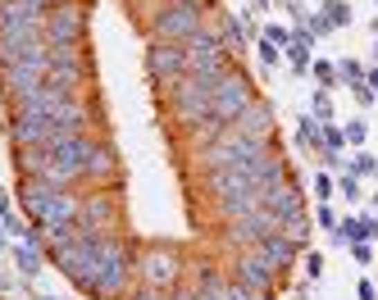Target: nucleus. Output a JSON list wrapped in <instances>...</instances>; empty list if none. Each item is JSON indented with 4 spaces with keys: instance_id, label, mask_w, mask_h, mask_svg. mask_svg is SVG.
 I'll return each mask as SVG.
<instances>
[{
    "instance_id": "nucleus-1",
    "label": "nucleus",
    "mask_w": 378,
    "mask_h": 300,
    "mask_svg": "<svg viewBox=\"0 0 378 300\" xmlns=\"http://www.w3.org/2000/svg\"><path fill=\"white\" fill-rule=\"evenodd\" d=\"M264 155H269V150H264V141L242 137L237 128L219 132V137L206 146V164H210V173H215V169H255Z\"/></svg>"
},
{
    "instance_id": "nucleus-2",
    "label": "nucleus",
    "mask_w": 378,
    "mask_h": 300,
    "mask_svg": "<svg viewBox=\"0 0 378 300\" xmlns=\"http://www.w3.org/2000/svg\"><path fill=\"white\" fill-rule=\"evenodd\" d=\"M0 64H46V37L37 23H0Z\"/></svg>"
},
{
    "instance_id": "nucleus-3",
    "label": "nucleus",
    "mask_w": 378,
    "mask_h": 300,
    "mask_svg": "<svg viewBox=\"0 0 378 300\" xmlns=\"http://www.w3.org/2000/svg\"><path fill=\"white\" fill-rule=\"evenodd\" d=\"M82 155H87V137H55V141H46L42 182L69 187L73 178H82Z\"/></svg>"
},
{
    "instance_id": "nucleus-4",
    "label": "nucleus",
    "mask_w": 378,
    "mask_h": 300,
    "mask_svg": "<svg viewBox=\"0 0 378 300\" xmlns=\"http://www.w3.org/2000/svg\"><path fill=\"white\" fill-rule=\"evenodd\" d=\"M82 5H73V0H64V5H55L51 14H46L42 23V37L46 46H78L82 41Z\"/></svg>"
},
{
    "instance_id": "nucleus-5",
    "label": "nucleus",
    "mask_w": 378,
    "mask_h": 300,
    "mask_svg": "<svg viewBox=\"0 0 378 300\" xmlns=\"http://www.w3.org/2000/svg\"><path fill=\"white\" fill-rule=\"evenodd\" d=\"M224 50L228 46L219 41L215 32H206V28H196L192 37L183 41V55H187V73H219L224 64Z\"/></svg>"
},
{
    "instance_id": "nucleus-6",
    "label": "nucleus",
    "mask_w": 378,
    "mask_h": 300,
    "mask_svg": "<svg viewBox=\"0 0 378 300\" xmlns=\"http://www.w3.org/2000/svg\"><path fill=\"white\" fill-rule=\"evenodd\" d=\"M246 105H251V82H246L242 73H233V68H228V73L219 77V86H215L210 114H215V118H224V123H233V118H237Z\"/></svg>"
},
{
    "instance_id": "nucleus-7",
    "label": "nucleus",
    "mask_w": 378,
    "mask_h": 300,
    "mask_svg": "<svg viewBox=\"0 0 378 300\" xmlns=\"http://www.w3.org/2000/svg\"><path fill=\"white\" fill-rule=\"evenodd\" d=\"M128 268H132V259H128V250H123L119 241H100V273H96V287L91 291H100V296L123 291L128 287Z\"/></svg>"
},
{
    "instance_id": "nucleus-8",
    "label": "nucleus",
    "mask_w": 378,
    "mask_h": 300,
    "mask_svg": "<svg viewBox=\"0 0 378 300\" xmlns=\"http://www.w3.org/2000/svg\"><path fill=\"white\" fill-rule=\"evenodd\" d=\"M10 137L19 141V146H46V141H55L60 132H55L51 114H46L42 105H23L10 123Z\"/></svg>"
},
{
    "instance_id": "nucleus-9",
    "label": "nucleus",
    "mask_w": 378,
    "mask_h": 300,
    "mask_svg": "<svg viewBox=\"0 0 378 300\" xmlns=\"http://www.w3.org/2000/svg\"><path fill=\"white\" fill-rule=\"evenodd\" d=\"M196 28H201V10H192V5H169V10H160V19H155L160 41H187Z\"/></svg>"
},
{
    "instance_id": "nucleus-10",
    "label": "nucleus",
    "mask_w": 378,
    "mask_h": 300,
    "mask_svg": "<svg viewBox=\"0 0 378 300\" xmlns=\"http://www.w3.org/2000/svg\"><path fill=\"white\" fill-rule=\"evenodd\" d=\"M146 68H151L155 77H178L187 73V55L178 41H155L151 50H146Z\"/></svg>"
},
{
    "instance_id": "nucleus-11",
    "label": "nucleus",
    "mask_w": 378,
    "mask_h": 300,
    "mask_svg": "<svg viewBox=\"0 0 378 300\" xmlns=\"http://www.w3.org/2000/svg\"><path fill=\"white\" fill-rule=\"evenodd\" d=\"M260 205H264V209H273L278 218H305L301 196H296V187H287V178H282V182H273V187H260Z\"/></svg>"
},
{
    "instance_id": "nucleus-12",
    "label": "nucleus",
    "mask_w": 378,
    "mask_h": 300,
    "mask_svg": "<svg viewBox=\"0 0 378 300\" xmlns=\"http://www.w3.org/2000/svg\"><path fill=\"white\" fill-rule=\"evenodd\" d=\"M255 259L278 273V268H287L296 259V241H292V236H282V232H273V236H264V241L255 246Z\"/></svg>"
},
{
    "instance_id": "nucleus-13",
    "label": "nucleus",
    "mask_w": 378,
    "mask_h": 300,
    "mask_svg": "<svg viewBox=\"0 0 378 300\" xmlns=\"http://www.w3.org/2000/svg\"><path fill=\"white\" fill-rule=\"evenodd\" d=\"M233 128H237L242 137L264 141V137H269V128H273V109H269V105H260V100H251V105L242 109L237 118H233Z\"/></svg>"
},
{
    "instance_id": "nucleus-14",
    "label": "nucleus",
    "mask_w": 378,
    "mask_h": 300,
    "mask_svg": "<svg viewBox=\"0 0 378 300\" xmlns=\"http://www.w3.org/2000/svg\"><path fill=\"white\" fill-rule=\"evenodd\" d=\"M46 0H5L0 5V23H37L42 28L46 23Z\"/></svg>"
},
{
    "instance_id": "nucleus-15",
    "label": "nucleus",
    "mask_w": 378,
    "mask_h": 300,
    "mask_svg": "<svg viewBox=\"0 0 378 300\" xmlns=\"http://www.w3.org/2000/svg\"><path fill=\"white\" fill-rule=\"evenodd\" d=\"M60 191H64V187H51V182H42V178H33V182H28V187L19 191V200H23V209H28L33 218H42Z\"/></svg>"
},
{
    "instance_id": "nucleus-16",
    "label": "nucleus",
    "mask_w": 378,
    "mask_h": 300,
    "mask_svg": "<svg viewBox=\"0 0 378 300\" xmlns=\"http://www.w3.org/2000/svg\"><path fill=\"white\" fill-rule=\"evenodd\" d=\"M82 173H91V178H114V173H119V160H114V150H109V146H96V141H87Z\"/></svg>"
},
{
    "instance_id": "nucleus-17",
    "label": "nucleus",
    "mask_w": 378,
    "mask_h": 300,
    "mask_svg": "<svg viewBox=\"0 0 378 300\" xmlns=\"http://www.w3.org/2000/svg\"><path fill=\"white\" fill-rule=\"evenodd\" d=\"M237 282H242V287H251L255 296H264V291L273 287V268L260 264V259H237Z\"/></svg>"
},
{
    "instance_id": "nucleus-18",
    "label": "nucleus",
    "mask_w": 378,
    "mask_h": 300,
    "mask_svg": "<svg viewBox=\"0 0 378 300\" xmlns=\"http://www.w3.org/2000/svg\"><path fill=\"white\" fill-rule=\"evenodd\" d=\"M141 273H146V282H151V287H164V282L178 273V259H173L169 250H155V255L141 259Z\"/></svg>"
},
{
    "instance_id": "nucleus-19",
    "label": "nucleus",
    "mask_w": 378,
    "mask_h": 300,
    "mask_svg": "<svg viewBox=\"0 0 378 300\" xmlns=\"http://www.w3.org/2000/svg\"><path fill=\"white\" fill-rule=\"evenodd\" d=\"M14 264H19L23 278H37V268H42V250H37V241H19V246H14Z\"/></svg>"
},
{
    "instance_id": "nucleus-20",
    "label": "nucleus",
    "mask_w": 378,
    "mask_h": 300,
    "mask_svg": "<svg viewBox=\"0 0 378 300\" xmlns=\"http://www.w3.org/2000/svg\"><path fill=\"white\" fill-rule=\"evenodd\" d=\"M337 236H342V241H365V236H374V218H346V223L337 227Z\"/></svg>"
},
{
    "instance_id": "nucleus-21",
    "label": "nucleus",
    "mask_w": 378,
    "mask_h": 300,
    "mask_svg": "<svg viewBox=\"0 0 378 300\" xmlns=\"http://www.w3.org/2000/svg\"><path fill=\"white\" fill-rule=\"evenodd\" d=\"M242 37H246V23L228 19V23H224V46H228V50H242V46H246Z\"/></svg>"
},
{
    "instance_id": "nucleus-22",
    "label": "nucleus",
    "mask_w": 378,
    "mask_h": 300,
    "mask_svg": "<svg viewBox=\"0 0 378 300\" xmlns=\"http://www.w3.org/2000/svg\"><path fill=\"white\" fill-rule=\"evenodd\" d=\"M324 14H328V23H333V28H346V23H351V10H346V0H328Z\"/></svg>"
},
{
    "instance_id": "nucleus-23",
    "label": "nucleus",
    "mask_w": 378,
    "mask_h": 300,
    "mask_svg": "<svg viewBox=\"0 0 378 300\" xmlns=\"http://www.w3.org/2000/svg\"><path fill=\"white\" fill-rule=\"evenodd\" d=\"M310 114L319 118V123H328V118H333V100H328V91H314V100H310Z\"/></svg>"
},
{
    "instance_id": "nucleus-24",
    "label": "nucleus",
    "mask_w": 378,
    "mask_h": 300,
    "mask_svg": "<svg viewBox=\"0 0 378 300\" xmlns=\"http://www.w3.org/2000/svg\"><path fill=\"white\" fill-rule=\"evenodd\" d=\"M337 73H342L346 86H360V82H365V68H360L356 59H342V64H337Z\"/></svg>"
},
{
    "instance_id": "nucleus-25",
    "label": "nucleus",
    "mask_w": 378,
    "mask_h": 300,
    "mask_svg": "<svg viewBox=\"0 0 378 300\" xmlns=\"http://www.w3.org/2000/svg\"><path fill=\"white\" fill-rule=\"evenodd\" d=\"M314 77H319V86L328 91V86L337 82V64H328V59H319V64H314Z\"/></svg>"
},
{
    "instance_id": "nucleus-26",
    "label": "nucleus",
    "mask_w": 378,
    "mask_h": 300,
    "mask_svg": "<svg viewBox=\"0 0 378 300\" xmlns=\"http://www.w3.org/2000/svg\"><path fill=\"white\" fill-rule=\"evenodd\" d=\"M224 300H264V296H255V291L242 287V282H233V287H224Z\"/></svg>"
},
{
    "instance_id": "nucleus-27",
    "label": "nucleus",
    "mask_w": 378,
    "mask_h": 300,
    "mask_svg": "<svg viewBox=\"0 0 378 300\" xmlns=\"http://www.w3.org/2000/svg\"><path fill=\"white\" fill-rule=\"evenodd\" d=\"M365 132H369V128H365V123L356 118V123H346V132H342V137L351 141V146H365Z\"/></svg>"
},
{
    "instance_id": "nucleus-28",
    "label": "nucleus",
    "mask_w": 378,
    "mask_h": 300,
    "mask_svg": "<svg viewBox=\"0 0 378 300\" xmlns=\"http://www.w3.org/2000/svg\"><path fill=\"white\" fill-rule=\"evenodd\" d=\"M337 191H342V196H351V200H356V196H360V178H356V173H346L342 182H337Z\"/></svg>"
},
{
    "instance_id": "nucleus-29",
    "label": "nucleus",
    "mask_w": 378,
    "mask_h": 300,
    "mask_svg": "<svg viewBox=\"0 0 378 300\" xmlns=\"http://www.w3.org/2000/svg\"><path fill=\"white\" fill-rule=\"evenodd\" d=\"M264 41H269V46H278V50H282V46H292V37L282 32V28H264Z\"/></svg>"
},
{
    "instance_id": "nucleus-30",
    "label": "nucleus",
    "mask_w": 378,
    "mask_h": 300,
    "mask_svg": "<svg viewBox=\"0 0 378 300\" xmlns=\"http://www.w3.org/2000/svg\"><path fill=\"white\" fill-rule=\"evenodd\" d=\"M351 173H356V178H365V173H378V164L369 160V155H356V164H351Z\"/></svg>"
},
{
    "instance_id": "nucleus-31",
    "label": "nucleus",
    "mask_w": 378,
    "mask_h": 300,
    "mask_svg": "<svg viewBox=\"0 0 378 300\" xmlns=\"http://www.w3.org/2000/svg\"><path fill=\"white\" fill-rule=\"evenodd\" d=\"M314 191H319V200H328L337 187H333V178H328V173H319V178H314Z\"/></svg>"
},
{
    "instance_id": "nucleus-32",
    "label": "nucleus",
    "mask_w": 378,
    "mask_h": 300,
    "mask_svg": "<svg viewBox=\"0 0 378 300\" xmlns=\"http://www.w3.org/2000/svg\"><path fill=\"white\" fill-rule=\"evenodd\" d=\"M351 255H356V264H374V250L365 241H351Z\"/></svg>"
},
{
    "instance_id": "nucleus-33",
    "label": "nucleus",
    "mask_w": 378,
    "mask_h": 300,
    "mask_svg": "<svg viewBox=\"0 0 378 300\" xmlns=\"http://www.w3.org/2000/svg\"><path fill=\"white\" fill-rule=\"evenodd\" d=\"M260 59H264V68H273V64H278V46L260 41Z\"/></svg>"
},
{
    "instance_id": "nucleus-34",
    "label": "nucleus",
    "mask_w": 378,
    "mask_h": 300,
    "mask_svg": "<svg viewBox=\"0 0 378 300\" xmlns=\"http://www.w3.org/2000/svg\"><path fill=\"white\" fill-rule=\"evenodd\" d=\"M305 273H310V278H319V273H324V255H310V259H305Z\"/></svg>"
},
{
    "instance_id": "nucleus-35",
    "label": "nucleus",
    "mask_w": 378,
    "mask_h": 300,
    "mask_svg": "<svg viewBox=\"0 0 378 300\" xmlns=\"http://www.w3.org/2000/svg\"><path fill=\"white\" fill-rule=\"evenodd\" d=\"M319 227H337V218H333V209H328V205H319Z\"/></svg>"
},
{
    "instance_id": "nucleus-36",
    "label": "nucleus",
    "mask_w": 378,
    "mask_h": 300,
    "mask_svg": "<svg viewBox=\"0 0 378 300\" xmlns=\"http://www.w3.org/2000/svg\"><path fill=\"white\" fill-rule=\"evenodd\" d=\"M356 296H360V300H378V291H374V282H360V287H356Z\"/></svg>"
},
{
    "instance_id": "nucleus-37",
    "label": "nucleus",
    "mask_w": 378,
    "mask_h": 300,
    "mask_svg": "<svg viewBox=\"0 0 378 300\" xmlns=\"http://www.w3.org/2000/svg\"><path fill=\"white\" fill-rule=\"evenodd\" d=\"M351 91H356V100H360V105H369V100H374V91H369L365 82H360V86H351Z\"/></svg>"
},
{
    "instance_id": "nucleus-38",
    "label": "nucleus",
    "mask_w": 378,
    "mask_h": 300,
    "mask_svg": "<svg viewBox=\"0 0 378 300\" xmlns=\"http://www.w3.org/2000/svg\"><path fill=\"white\" fill-rule=\"evenodd\" d=\"M365 86H369V91H378V68H374V73H365Z\"/></svg>"
},
{
    "instance_id": "nucleus-39",
    "label": "nucleus",
    "mask_w": 378,
    "mask_h": 300,
    "mask_svg": "<svg viewBox=\"0 0 378 300\" xmlns=\"http://www.w3.org/2000/svg\"><path fill=\"white\" fill-rule=\"evenodd\" d=\"M137 300H164V296H160V291H146V296H137Z\"/></svg>"
},
{
    "instance_id": "nucleus-40",
    "label": "nucleus",
    "mask_w": 378,
    "mask_h": 300,
    "mask_svg": "<svg viewBox=\"0 0 378 300\" xmlns=\"http://www.w3.org/2000/svg\"><path fill=\"white\" fill-rule=\"evenodd\" d=\"M183 5H192V10H201V5H210V0H183Z\"/></svg>"
},
{
    "instance_id": "nucleus-41",
    "label": "nucleus",
    "mask_w": 378,
    "mask_h": 300,
    "mask_svg": "<svg viewBox=\"0 0 378 300\" xmlns=\"http://www.w3.org/2000/svg\"><path fill=\"white\" fill-rule=\"evenodd\" d=\"M0 246H5V227H0Z\"/></svg>"
},
{
    "instance_id": "nucleus-42",
    "label": "nucleus",
    "mask_w": 378,
    "mask_h": 300,
    "mask_svg": "<svg viewBox=\"0 0 378 300\" xmlns=\"http://www.w3.org/2000/svg\"><path fill=\"white\" fill-rule=\"evenodd\" d=\"M374 55H378V46H374Z\"/></svg>"
},
{
    "instance_id": "nucleus-43",
    "label": "nucleus",
    "mask_w": 378,
    "mask_h": 300,
    "mask_svg": "<svg viewBox=\"0 0 378 300\" xmlns=\"http://www.w3.org/2000/svg\"><path fill=\"white\" fill-rule=\"evenodd\" d=\"M0 5H5V0H0Z\"/></svg>"
},
{
    "instance_id": "nucleus-44",
    "label": "nucleus",
    "mask_w": 378,
    "mask_h": 300,
    "mask_svg": "<svg viewBox=\"0 0 378 300\" xmlns=\"http://www.w3.org/2000/svg\"><path fill=\"white\" fill-rule=\"evenodd\" d=\"M46 300H51V296H46Z\"/></svg>"
}]
</instances>
